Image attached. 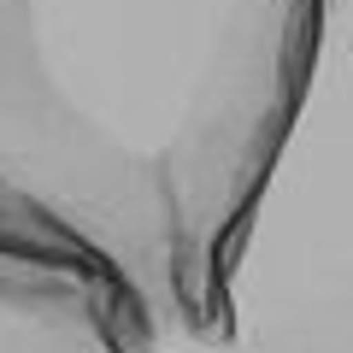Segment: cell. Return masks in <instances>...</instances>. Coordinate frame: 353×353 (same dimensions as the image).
Segmentation results:
<instances>
[{
    "mask_svg": "<svg viewBox=\"0 0 353 353\" xmlns=\"http://www.w3.org/2000/svg\"><path fill=\"white\" fill-rule=\"evenodd\" d=\"M312 0H0V212L201 330L283 124Z\"/></svg>",
    "mask_w": 353,
    "mask_h": 353,
    "instance_id": "1",
    "label": "cell"
},
{
    "mask_svg": "<svg viewBox=\"0 0 353 353\" xmlns=\"http://www.w3.org/2000/svg\"><path fill=\"white\" fill-rule=\"evenodd\" d=\"M176 353H353V0H312L283 124Z\"/></svg>",
    "mask_w": 353,
    "mask_h": 353,
    "instance_id": "2",
    "label": "cell"
},
{
    "mask_svg": "<svg viewBox=\"0 0 353 353\" xmlns=\"http://www.w3.org/2000/svg\"><path fill=\"white\" fill-rule=\"evenodd\" d=\"M0 353H165V341L94 253L0 212Z\"/></svg>",
    "mask_w": 353,
    "mask_h": 353,
    "instance_id": "3",
    "label": "cell"
}]
</instances>
